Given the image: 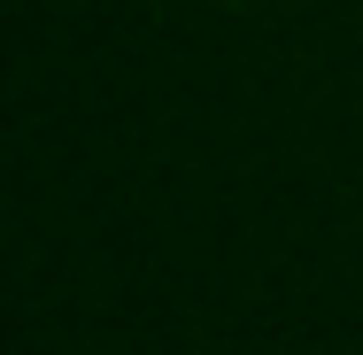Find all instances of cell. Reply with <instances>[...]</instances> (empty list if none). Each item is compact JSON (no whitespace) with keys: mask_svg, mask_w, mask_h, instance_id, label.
Here are the masks:
<instances>
[]
</instances>
